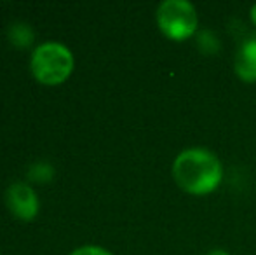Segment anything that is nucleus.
I'll return each instance as SVG.
<instances>
[{"label": "nucleus", "instance_id": "1a4fd4ad", "mask_svg": "<svg viewBox=\"0 0 256 255\" xmlns=\"http://www.w3.org/2000/svg\"><path fill=\"white\" fill-rule=\"evenodd\" d=\"M206 255H230L226 250H222V248H216V250H211V252H208Z\"/></svg>", "mask_w": 256, "mask_h": 255}, {"label": "nucleus", "instance_id": "39448f33", "mask_svg": "<svg viewBox=\"0 0 256 255\" xmlns=\"http://www.w3.org/2000/svg\"><path fill=\"white\" fill-rule=\"evenodd\" d=\"M234 70L242 82H256V37L248 39L239 46L234 58Z\"/></svg>", "mask_w": 256, "mask_h": 255}, {"label": "nucleus", "instance_id": "20e7f679", "mask_svg": "<svg viewBox=\"0 0 256 255\" xmlns=\"http://www.w3.org/2000/svg\"><path fill=\"white\" fill-rule=\"evenodd\" d=\"M6 197L10 211L20 218L30 220V218H34L37 215L38 199L30 185L23 184V182H16V184H12L7 189Z\"/></svg>", "mask_w": 256, "mask_h": 255}, {"label": "nucleus", "instance_id": "f03ea898", "mask_svg": "<svg viewBox=\"0 0 256 255\" xmlns=\"http://www.w3.org/2000/svg\"><path fill=\"white\" fill-rule=\"evenodd\" d=\"M35 79L42 84H60L74 68V55L60 42H44L35 48L30 62Z\"/></svg>", "mask_w": 256, "mask_h": 255}, {"label": "nucleus", "instance_id": "6e6552de", "mask_svg": "<svg viewBox=\"0 0 256 255\" xmlns=\"http://www.w3.org/2000/svg\"><path fill=\"white\" fill-rule=\"evenodd\" d=\"M70 255H112L108 250L102 248V246H92V245H88V246H80V248L74 250Z\"/></svg>", "mask_w": 256, "mask_h": 255}, {"label": "nucleus", "instance_id": "f257e3e1", "mask_svg": "<svg viewBox=\"0 0 256 255\" xmlns=\"http://www.w3.org/2000/svg\"><path fill=\"white\" fill-rule=\"evenodd\" d=\"M172 178L178 187L192 196H208L220 187L223 180V164L212 150L190 147L176 156L172 163Z\"/></svg>", "mask_w": 256, "mask_h": 255}, {"label": "nucleus", "instance_id": "7ed1b4c3", "mask_svg": "<svg viewBox=\"0 0 256 255\" xmlns=\"http://www.w3.org/2000/svg\"><path fill=\"white\" fill-rule=\"evenodd\" d=\"M158 30L176 42L194 37L199 28V14L186 0H164L155 13Z\"/></svg>", "mask_w": 256, "mask_h": 255}, {"label": "nucleus", "instance_id": "9d476101", "mask_svg": "<svg viewBox=\"0 0 256 255\" xmlns=\"http://www.w3.org/2000/svg\"><path fill=\"white\" fill-rule=\"evenodd\" d=\"M250 18H251V21H253V23L256 25V4L250 9Z\"/></svg>", "mask_w": 256, "mask_h": 255}, {"label": "nucleus", "instance_id": "423d86ee", "mask_svg": "<svg viewBox=\"0 0 256 255\" xmlns=\"http://www.w3.org/2000/svg\"><path fill=\"white\" fill-rule=\"evenodd\" d=\"M10 39L18 46H28L32 42V39H34V35H32V30L26 25H14L10 28Z\"/></svg>", "mask_w": 256, "mask_h": 255}, {"label": "nucleus", "instance_id": "0eeeda50", "mask_svg": "<svg viewBox=\"0 0 256 255\" xmlns=\"http://www.w3.org/2000/svg\"><path fill=\"white\" fill-rule=\"evenodd\" d=\"M30 175H32V178L46 182V180H49V177L52 175V168L49 166V164H35V166L32 168Z\"/></svg>", "mask_w": 256, "mask_h": 255}]
</instances>
